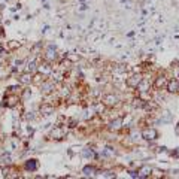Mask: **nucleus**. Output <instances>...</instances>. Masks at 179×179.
I'll return each mask as SVG.
<instances>
[{"label": "nucleus", "instance_id": "nucleus-8", "mask_svg": "<svg viewBox=\"0 0 179 179\" xmlns=\"http://www.w3.org/2000/svg\"><path fill=\"white\" fill-rule=\"evenodd\" d=\"M37 167H39V163H37V160H27L26 161V169L27 170H30V172H34V170H37Z\"/></svg>", "mask_w": 179, "mask_h": 179}, {"label": "nucleus", "instance_id": "nucleus-2", "mask_svg": "<svg viewBox=\"0 0 179 179\" xmlns=\"http://www.w3.org/2000/svg\"><path fill=\"white\" fill-rule=\"evenodd\" d=\"M104 27H106V23L103 19H100V18H94L93 21H91V24H90V28L93 32H100Z\"/></svg>", "mask_w": 179, "mask_h": 179}, {"label": "nucleus", "instance_id": "nucleus-9", "mask_svg": "<svg viewBox=\"0 0 179 179\" xmlns=\"http://www.w3.org/2000/svg\"><path fill=\"white\" fill-rule=\"evenodd\" d=\"M149 87H151V84L148 82V79H142L136 88L140 91V93H145V91H148V90H149Z\"/></svg>", "mask_w": 179, "mask_h": 179}, {"label": "nucleus", "instance_id": "nucleus-16", "mask_svg": "<svg viewBox=\"0 0 179 179\" xmlns=\"http://www.w3.org/2000/svg\"><path fill=\"white\" fill-rule=\"evenodd\" d=\"M82 155H84L85 158H93V157H94V151L91 149V148H85V149H84V152H82Z\"/></svg>", "mask_w": 179, "mask_h": 179}, {"label": "nucleus", "instance_id": "nucleus-1", "mask_svg": "<svg viewBox=\"0 0 179 179\" xmlns=\"http://www.w3.org/2000/svg\"><path fill=\"white\" fill-rule=\"evenodd\" d=\"M142 137L146 139V140H155L158 137V131L155 128H145L142 131Z\"/></svg>", "mask_w": 179, "mask_h": 179}, {"label": "nucleus", "instance_id": "nucleus-17", "mask_svg": "<svg viewBox=\"0 0 179 179\" xmlns=\"http://www.w3.org/2000/svg\"><path fill=\"white\" fill-rule=\"evenodd\" d=\"M94 172H96V167H93V166H87V167H84V175H85V176L94 175Z\"/></svg>", "mask_w": 179, "mask_h": 179}, {"label": "nucleus", "instance_id": "nucleus-20", "mask_svg": "<svg viewBox=\"0 0 179 179\" xmlns=\"http://www.w3.org/2000/svg\"><path fill=\"white\" fill-rule=\"evenodd\" d=\"M170 119H172L170 112H164V113H163V119H161V122H169Z\"/></svg>", "mask_w": 179, "mask_h": 179}, {"label": "nucleus", "instance_id": "nucleus-5", "mask_svg": "<svg viewBox=\"0 0 179 179\" xmlns=\"http://www.w3.org/2000/svg\"><path fill=\"white\" fill-rule=\"evenodd\" d=\"M140 81H142V76H140V75H133V76H130L127 79V85L131 87V88H136Z\"/></svg>", "mask_w": 179, "mask_h": 179}, {"label": "nucleus", "instance_id": "nucleus-11", "mask_svg": "<svg viewBox=\"0 0 179 179\" xmlns=\"http://www.w3.org/2000/svg\"><path fill=\"white\" fill-rule=\"evenodd\" d=\"M167 85V81H166V78L164 76H158L157 78V81H155V88L157 90H161L163 87Z\"/></svg>", "mask_w": 179, "mask_h": 179}, {"label": "nucleus", "instance_id": "nucleus-23", "mask_svg": "<svg viewBox=\"0 0 179 179\" xmlns=\"http://www.w3.org/2000/svg\"><path fill=\"white\" fill-rule=\"evenodd\" d=\"M175 133L179 136V122H178V126H176V128H175Z\"/></svg>", "mask_w": 179, "mask_h": 179}, {"label": "nucleus", "instance_id": "nucleus-13", "mask_svg": "<svg viewBox=\"0 0 179 179\" xmlns=\"http://www.w3.org/2000/svg\"><path fill=\"white\" fill-rule=\"evenodd\" d=\"M6 100H8V103H6V104H8L9 108H14V106L17 104V102H18V96H15V94H12V96H9V97L6 99Z\"/></svg>", "mask_w": 179, "mask_h": 179}, {"label": "nucleus", "instance_id": "nucleus-19", "mask_svg": "<svg viewBox=\"0 0 179 179\" xmlns=\"http://www.w3.org/2000/svg\"><path fill=\"white\" fill-rule=\"evenodd\" d=\"M55 57H57V54H55V49L52 51V46H51V48L48 49V52H46V58H48V60H54Z\"/></svg>", "mask_w": 179, "mask_h": 179}, {"label": "nucleus", "instance_id": "nucleus-4", "mask_svg": "<svg viewBox=\"0 0 179 179\" xmlns=\"http://www.w3.org/2000/svg\"><path fill=\"white\" fill-rule=\"evenodd\" d=\"M64 133H66L64 127H55L54 130H52L51 136H52V139H57V140H60V139H63V137H64Z\"/></svg>", "mask_w": 179, "mask_h": 179}, {"label": "nucleus", "instance_id": "nucleus-6", "mask_svg": "<svg viewBox=\"0 0 179 179\" xmlns=\"http://www.w3.org/2000/svg\"><path fill=\"white\" fill-rule=\"evenodd\" d=\"M151 172H152V169H151L149 166H143V167H140V169H139L137 178H146V176H149V175H151Z\"/></svg>", "mask_w": 179, "mask_h": 179}, {"label": "nucleus", "instance_id": "nucleus-15", "mask_svg": "<svg viewBox=\"0 0 179 179\" xmlns=\"http://www.w3.org/2000/svg\"><path fill=\"white\" fill-rule=\"evenodd\" d=\"M39 72H40V73H45V75H48V73H51V66H49L48 63H45V64H42V66L39 67Z\"/></svg>", "mask_w": 179, "mask_h": 179}, {"label": "nucleus", "instance_id": "nucleus-7", "mask_svg": "<svg viewBox=\"0 0 179 179\" xmlns=\"http://www.w3.org/2000/svg\"><path fill=\"white\" fill-rule=\"evenodd\" d=\"M167 90L170 93H178L179 91V81L178 79H173L170 82H167Z\"/></svg>", "mask_w": 179, "mask_h": 179}, {"label": "nucleus", "instance_id": "nucleus-3", "mask_svg": "<svg viewBox=\"0 0 179 179\" xmlns=\"http://www.w3.org/2000/svg\"><path fill=\"white\" fill-rule=\"evenodd\" d=\"M118 97L117 96H113V94H106L104 97H103V103L106 104V106H115V104H118Z\"/></svg>", "mask_w": 179, "mask_h": 179}, {"label": "nucleus", "instance_id": "nucleus-24", "mask_svg": "<svg viewBox=\"0 0 179 179\" xmlns=\"http://www.w3.org/2000/svg\"><path fill=\"white\" fill-rule=\"evenodd\" d=\"M6 2H11V0H6Z\"/></svg>", "mask_w": 179, "mask_h": 179}, {"label": "nucleus", "instance_id": "nucleus-10", "mask_svg": "<svg viewBox=\"0 0 179 179\" xmlns=\"http://www.w3.org/2000/svg\"><path fill=\"white\" fill-rule=\"evenodd\" d=\"M52 90H54V84H52V82H43L42 85H40V91L45 94L51 93Z\"/></svg>", "mask_w": 179, "mask_h": 179}, {"label": "nucleus", "instance_id": "nucleus-14", "mask_svg": "<svg viewBox=\"0 0 179 179\" xmlns=\"http://www.w3.org/2000/svg\"><path fill=\"white\" fill-rule=\"evenodd\" d=\"M121 124H122V119L118 118V119H115V121H112L109 128H111V130H118V128L121 127Z\"/></svg>", "mask_w": 179, "mask_h": 179}, {"label": "nucleus", "instance_id": "nucleus-22", "mask_svg": "<svg viewBox=\"0 0 179 179\" xmlns=\"http://www.w3.org/2000/svg\"><path fill=\"white\" fill-rule=\"evenodd\" d=\"M34 69H36V66H34V61H32V63H28V67H27V72H33Z\"/></svg>", "mask_w": 179, "mask_h": 179}, {"label": "nucleus", "instance_id": "nucleus-18", "mask_svg": "<svg viewBox=\"0 0 179 179\" xmlns=\"http://www.w3.org/2000/svg\"><path fill=\"white\" fill-rule=\"evenodd\" d=\"M30 81H32V75H28V73H26V75H23L19 78V82H23V84H28Z\"/></svg>", "mask_w": 179, "mask_h": 179}, {"label": "nucleus", "instance_id": "nucleus-12", "mask_svg": "<svg viewBox=\"0 0 179 179\" xmlns=\"http://www.w3.org/2000/svg\"><path fill=\"white\" fill-rule=\"evenodd\" d=\"M52 112H54V108L51 104H42L40 106V113L42 115H51Z\"/></svg>", "mask_w": 179, "mask_h": 179}, {"label": "nucleus", "instance_id": "nucleus-21", "mask_svg": "<svg viewBox=\"0 0 179 179\" xmlns=\"http://www.w3.org/2000/svg\"><path fill=\"white\" fill-rule=\"evenodd\" d=\"M102 176H104V178H115V173H112V172H103Z\"/></svg>", "mask_w": 179, "mask_h": 179}]
</instances>
